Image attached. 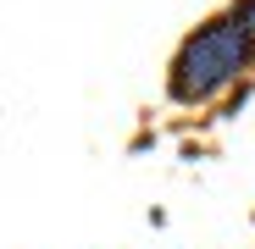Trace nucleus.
<instances>
[{
	"mask_svg": "<svg viewBox=\"0 0 255 249\" xmlns=\"http://www.w3.org/2000/svg\"><path fill=\"white\" fill-rule=\"evenodd\" d=\"M250 45H255V6H239V11H228L222 22L200 28L189 45H183L178 67H172V94H178V100H211V94L244 67Z\"/></svg>",
	"mask_w": 255,
	"mask_h": 249,
	"instance_id": "f257e3e1",
	"label": "nucleus"
}]
</instances>
